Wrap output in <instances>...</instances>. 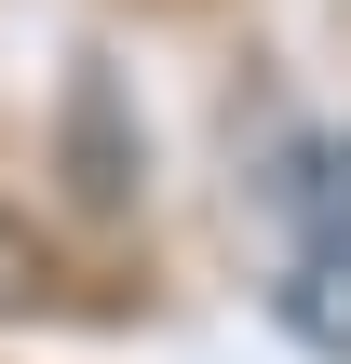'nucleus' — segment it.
Wrapping results in <instances>:
<instances>
[{
  "mask_svg": "<svg viewBox=\"0 0 351 364\" xmlns=\"http://www.w3.org/2000/svg\"><path fill=\"white\" fill-rule=\"evenodd\" d=\"M271 216H284V270H271L284 338L351 364V135H298L271 162Z\"/></svg>",
  "mask_w": 351,
  "mask_h": 364,
  "instance_id": "obj_1",
  "label": "nucleus"
},
{
  "mask_svg": "<svg viewBox=\"0 0 351 364\" xmlns=\"http://www.w3.org/2000/svg\"><path fill=\"white\" fill-rule=\"evenodd\" d=\"M41 284H54V257H41V230H27V216H0V311H27Z\"/></svg>",
  "mask_w": 351,
  "mask_h": 364,
  "instance_id": "obj_2",
  "label": "nucleus"
}]
</instances>
